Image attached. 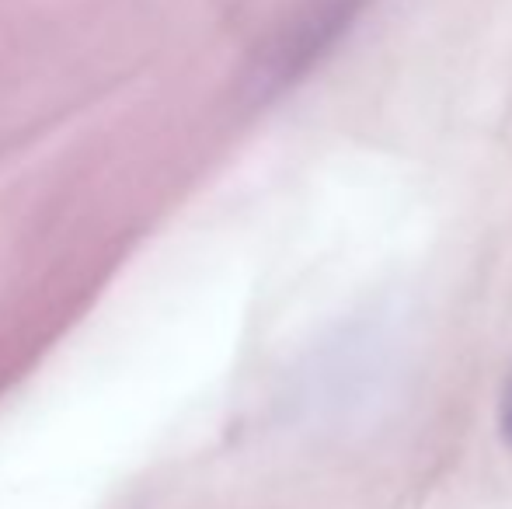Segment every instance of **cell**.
<instances>
[{"mask_svg": "<svg viewBox=\"0 0 512 509\" xmlns=\"http://www.w3.org/2000/svg\"><path fill=\"white\" fill-rule=\"evenodd\" d=\"M366 0H314L279 39L276 53L269 56L265 77L272 84H283L290 77H297L300 70H307L321 53H328L338 42V35H345L352 28V21L363 14Z\"/></svg>", "mask_w": 512, "mask_h": 509, "instance_id": "1", "label": "cell"}, {"mask_svg": "<svg viewBox=\"0 0 512 509\" xmlns=\"http://www.w3.org/2000/svg\"><path fill=\"white\" fill-rule=\"evenodd\" d=\"M502 433L512 443V374L506 381V391H502Z\"/></svg>", "mask_w": 512, "mask_h": 509, "instance_id": "2", "label": "cell"}]
</instances>
